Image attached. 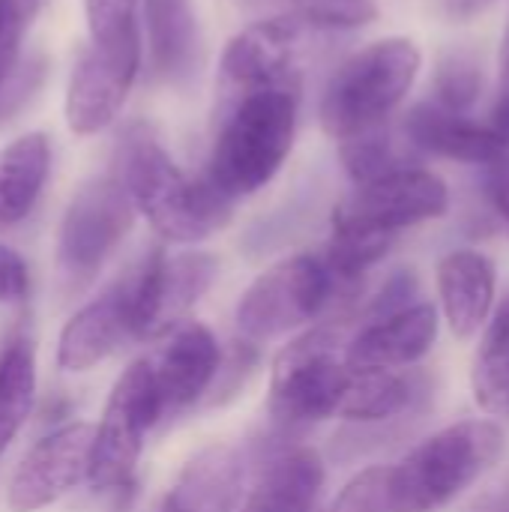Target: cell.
<instances>
[{
    "label": "cell",
    "mask_w": 509,
    "mask_h": 512,
    "mask_svg": "<svg viewBox=\"0 0 509 512\" xmlns=\"http://www.w3.org/2000/svg\"><path fill=\"white\" fill-rule=\"evenodd\" d=\"M135 213L168 243H201L231 222L234 201L204 177H189L144 123L126 126L117 141V174Z\"/></svg>",
    "instance_id": "cell-1"
},
{
    "label": "cell",
    "mask_w": 509,
    "mask_h": 512,
    "mask_svg": "<svg viewBox=\"0 0 509 512\" xmlns=\"http://www.w3.org/2000/svg\"><path fill=\"white\" fill-rule=\"evenodd\" d=\"M297 114V78L288 84L243 93L213 141L204 180L228 201L264 189L294 150Z\"/></svg>",
    "instance_id": "cell-2"
},
{
    "label": "cell",
    "mask_w": 509,
    "mask_h": 512,
    "mask_svg": "<svg viewBox=\"0 0 509 512\" xmlns=\"http://www.w3.org/2000/svg\"><path fill=\"white\" fill-rule=\"evenodd\" d=\"M507 453L495 420H462L417 444L387 474L393 512H435L453 504Z\"/></svg>",
    "instance_id": "cell-3"
},
{
    "label": "cell",
    "mask_w": 509,
    "mask_h": 512,
    "mask_svg": "<svg viewBox=\"0 0 509 512\" xmlns=\"http://www.w3.org/2000/svg\"><path fill=\"white\" fill-rule=\"evenodd\" d=\"M420 72V51L405 36H390L351 54L321 96V129L339 144L387 126L390 114L411 93Z\"/></svg>",
    "instance_id": "cell-4"
},
{
    "label": "cell",
    "mask_w": 509,
    "mask_h": 512,
    "mask_svg": "<svg viewBox=\"0 0 509 512\" xmlns=\"http://www.w3.org/2000/svg\"><path fill=\"white\" fill-rule=\"evenodd\" d=\"M336 294L324 258L291 255L267 267L237 300L234 324L243 342L261 345L315 321Z\"/></svg>",
    "instance_id": "cell-5"
},
{
    "label": "cell",
    "mask_w": 509,
    "mask_h": 512,
    "mask_svg": "<svg viewBox=\"0 0 509 512\" xmlns=\"http://www.w3.org/2000/svg\"><path fill=\"white\" fill-rule=\"evenodd\" d=\"M351 366L333 330H309L273 363L270 414L282 423H321L339 414Z\"/></svg>",
    "instance_id": "cell-6"
},
{
    "label": "cell",
    "mask_w": 509,
    "mask_h": 512,
    "mask_svg": "<svg viewBox=\"0 0 509 512\" xmlns=\"http://www.w3.org/2000/svg\"><path fill=\"white\" fill-rule=\"evenodd\" d=\"M159 417L162 408L150 366L147 360H138L123 369L105 402L99 426H93L87 483L96 492H111L132 480L135 465L144 453L147 432L159 423Z\"/></svg>",
    "instance_id": "cell-7"
},
{
    "label": "cell",
    "mask_w": 509,
    "mask_h": 512,
    "mask_svg": "<svg viewBox=\"0 0 509 512\" xmlns=\"http://www.w3.org/2000/svg\"><path fill=\"white\" fill-rule=\"evenodd\" d=\"M135 207L117 177L87 180L69 201L60 237L57 267L66 279L84 282L102 270L123 237L132 231Z\"/></svg>",
    "instance_id": "cell-8"
},
{
    "label": "cell",
    "mask_w": 509,
    "mask_h": 512,
    "mask_svg": "<svg viewBox=\"0 0 509 512\" xmlns=\"http://www.w3.org/2000/svg\"><path fill=\"white\" fill-rule=\"evenodd\" d=\"M450 210L447 183L426 168H402L378 180L360 183L336 210L333 225L396 237L405 228L441 219Z\"/></svg>",
    "instance_id": "cell-9"
},
{
    "label": "cell",
    "mask_w": 509,
    "mask_h": 512,
    "mask_svg": "<svg viewBox=\"0 0 509 512\" xmlns=\"http://www.w3.org/2000/svg\"><path fill=\"white\" fill-rule=\"evenodd\" d=\"M219 261L210 252H156L132 273V339H159L216 282Z\"/></svg>",
    "instance_id": "cell-10"
},
{
    "label": "cell",
    "mask_w": 509,
    "mask_h": 512,
    "mask_svg": "<svg viewBox=\"0 0 509 512\" xmlns=\"http://www.w3.org/2000/svg\"><path fill=\"white\" fill-rule=\"evenodd\" d=\"M90 447L93 426L90 423H66L45 435L15 468L9 480V510L39 512L57 504L78 483L87 480L90 471Z\"/></svg>",
    "instance_id": "cell-11"
},
{
    "label": "cell",
    "mask_w": 509,
    "mask_h": 512,
    "mask_svg": "<svg viewBox=\"0 0 509 512\" xmlns=\"http://www.w3.org/2000/svg\"><path fill=\"white\" fill-rule=\"evenodd\" d=\"M141 54L144 51L105 54L87 45L75 57L69 84H66V99H63V114H66V126L72 135H81V138L96 135L117 120L138 78Z\"/></svg>",
    "instance_id": "cell-12"
},
{
    "label": "cell",
    "mask_w": 509,
    "mask_h": 512,
    "mask_svg": "<svg viewBox=\"0 0 509 512\" xmlns=\"http://www.w3.org/2000/svg\"><path fill=\"white\" fill-rule=\"evenodd\" d=\"M162 417L192 408L219 378L222 348L198 321H180L162 339V348L147 360Z\"/></svg>",
    "instance_id": "cell-13"
},
{
    "label": "cell",
    "mask_w": 509,
    "mask_h": 512,
    "mask_svg": "<svg viewBox=\"0 0 509 512\" xmlns=\"http://www.w3.org/2000/svg\"><path fill=\"white\" fill-rule=\"evenodd\" d=\"M126 339H132V276L105 288L63 324L57 366L63 372H87L108 360Z\"/></svg>",
    "instance_id": "cell-14"
},
{
    "label": "cell",
    "mask_w": 509,
    "mask_h": 512,
    "mask_svg": "<svg viewBox=\"0 0 509 512\" xmlns=\"http://www.w3.org/2000/svg\"><path fill=\"white\" fill-rule=\"evenodd\" d=\"M300 21L294 15H270L243 27L222 54V75L243 93L294 81V48Z\"/></svg>",
    "instance_id": "cell-15"
},
{
    "label": "cell",
    "mask_w": 509,
    "mask_h": 512,
    "mask_svg": "<svg viewBox=\"0 0 509 512\" xmlns=\"http://www.w3.org/2000/svg\"><path fill=\"white\" fill-rule=\"evenodd\" d=\"M441 315L432 303L420 300L393 315L369 321L345 348L351 369H393L423 360L438 339Z\"/></svg>",
    "instance_id": "cell-16"
},
{
    "label": "cell",
    "mask_w": 509,
    "mask_h": 512,
    "mask_svg": "<svg viewBox=\"0 0 509 512\" xmlns=\"http://www.w3.org/2000/svg\"><path fill=\"white\" fill-rule=\"evenodd\" d=\"M495 264L477 249H456L438 264L441 315L456 339L477 336L495 309Z\"/></svg>",
    "instance_id": "cell-17"
},
{
    "label": "cell",
    "mask_w": 509,
    "mask_h": 512,
    "mask_svg": "<svg viewBox=\"0 0 509 512\" xmlns=\"http://www.w3.org/2000/svg\"><path fill=\"white\" fill-rule=\"evenodd\" d=\"M402 132L411 147L435 153V156H447L456 162L489 165L492 159L509 153L486 123H477L462 111H450L438 105L435 99L411 108L405 114Z\"/></svg>",
    "instance_id": "cell-18"
},
{
    "label": "cell",
    "mask_w": 509,
    "mask_h": 512,
    "mask_svg": "<svg viewBox=\"0 0 509 512\" xmlns=\"http://www.w3.org/2000/svg\"><path fill=\"white\" fill-rule=\"evenodd\" d=\"M243 462L231 447H207L192 456L156 512H237Z\"/></svg>",
    "instance_id": "cell-19"
},
{
    "label": "cell",
    "mask_w": 509,
    "mask_h": 512,
    "mask_svg": "<svg viewBox=\"0 0 509 512\" xmlns=\"http://www.w3.org/2000/svg\"><path fill=\"white\" fill-rule=\"evenodd\" d=\"M147 57L159 78L186 81L201 63V30L192 0H144Z\"/></svg>",
    "instance_id": "cell-20"
},
{
    "label": "cell",
    "mask_w": 509,
    "mask_h": 512,
    "mask_svg": "<svg viewBox=\"0 0 509 512\" xmlns=\"http://www.w3.org/2000/svg\"><path fill=\"white\" fill-rule=\"evenodd\" d=\"M324 489V462L315 450L300 447L273 459L237 512H312Z\"/></svg>",
    "instance_id": "cell-21"
},
{
    "label": "cell",
    "mask_w": 509,
    "mask_h": 512,
    "mask_svg": "<svg viewBox=\"0 0 509 512\" xmlns=\"http://www.w3.org/2000/svg\"><path fill=\"white\" fill-rule=\"evenodd\" d=\"M51 174V141L45 132H27L0 150V231L24 222Z\"/></svg>",
    "instance_id": "cell-22"
},
{
    "label": "cell",
    "mask_w": 509,
    "mask_h": 512,
    "mask_svg": "<svg viewBox=\"0 0 509 512\" xmlns=\"http://www.w3.org/2000/svg\"><path fill=\"white\" fill-rule=\"evenodd\" d=\"M414 399V384L393 369H351L339 414L351 423H381L399 417Z\"/></svg>",
    "instance_id": "cell-23"
},
{
    "label": "cell",
    "mask_w": 509,
    "mask_h": 512,
    "mask_svg": "<svg viewBox=\"0 0 509 512\" xmlns=\"http://www.w3.org/2000/svg\"><path fill=\"white\" fill-rule=\"evenodd\" d=\"M471 384L474 399L486 414H509V294L483 327Z\"/></svg>",
    "instance_id": "cell-24"
},
{
    "label": "cell",
    "mask_w": 509,
    "mask_h": 512,
    "mask_svg": "<svg viewBox=\"0 0 509 512\" xmlns=\"http://www.w3.org/2000/svg\"><path fill=\"white\" fill-rule=\"evenodd\" d=\"M36 396V351L27 339L12 342L0 357V456L24 429Z\"/></svg>",
    "instance_id": "cell-25"
},
{
    "label": "cell",
    "mask_w": 509,
    "mask_h": 512,
    "mask_svg": "<svg viewBox=\"0 0 509 512\" xmlns=\"http://www.w3.org/2000/svg\"><path fill=\"white\" fill-rule=\"evenodd\" d=\"M138 3L141 0H84L90 45L105 54L144 51Z\"/></svg>",
    "instance_id": "cell-26"
},
{
    "label": "cell",
    "mask_w": 509,
    "mask_h": 512,
    "mask_svg": "<svg viewBox=\"0 0 509 512\" xmlns=\"http://www.w3.org/2000/svg\"><path fill=\"white\" fill-rule=\"evenodd\" d=\"M339 153H342V165H345L348 177L357 186L414 165L387 126H378V129H369L363 135H354V138L342 141Z\"/></svg>",
    "instance_id": "cell-27"
},
{
    "label": "cell",
    "mask_w": 509,
    "mask_h": 512,
    "mask_svg": "<svg viewBox=\"0 0 509 512\" xmlns=\"http://www.w3.org/2000/svg\"><path fill=\"white\" fill-rule=\"evenodd\" d=\"M294 18L315 30H357L378 18L375 0H294Z\"/></svg>",
    "instance_id": "cell-28"
},
{
    "label": "cell",
    "mask_w": 509,
    "mask_h": 512,
    "mask_svg": "<svg viewBox=\"0 0 509 512\" xmlns=\"http://www.w3.org/2000/svg\"><path fill=\"white\" fill-rule=\"evenodd\" d=\"M483 90V72L465 60V57H450L435 81V102L450 108V111H468Z\"/></svg>",
    "instance_id": "cell-29"
},
{
    "label": "cell",
    "mask_w": 509,
    "mask_h": 512,
    "mask_svg": "<svg viewBox=\"0 0 509 512\" xmlns=\"http://www.w3.org/2000/svg\"><path fill=\"white\" fill-rule=\"evenodd\" d=\"M390 468H366L360 471L327 507V512H393L387 492Z\"/></svg>",
    "instance_id": "cell-30"
},
{
    "label": "cell",
    "mask_w": 509,
    "mask_h": 512,
    "mask_svg": "<svg viewBox=\"0 0 509 512\" xmlns=\"http://www.w3.org/2000/svg\"><path fill=\"white\" fill-rule=\"evenodd\" d=\"M24 27H27V18L21 6L15 0H0V90L18 69Z\"/></svg>",
    "instance_id": "cell-31"
},
{
    "label": "cell",
    "mask_w": 509,
    "mask_h": 512,
    "mask_svg": "<svg viewBox=\"0 0 509 512\" xmlns=\"http://www.w3.org/2000/svg\"><path fill=\"white\" fill-rule=\"evenodd\" d=\"M30 288V273L24 258L0 243V303H18L27 297Z\"/></svg>",
    "instance_id": "cell-32"
},
{
    "label": "cell",
    "mask_w": 509,
    "mask_h": 512,
    "mask_svg": "<svg viewBox=\"0 0 509 512\" xmlns=\"http://www.w3.org/2000/svg\"><path fill=\"white\" fill-rule=\"evenodd\" d=\"M486 195L509 228V153L486 165Z\"/></svg>",
    "instance_id": "cell-33"
},
{
    "label": "cell",
    "mask_w": 509,
    "mask_h": 512,
    "mask_svg": "<svg viewBox=\"0 0 509 512\" xmlns=\"http://www.w3.org/2000/svg\"><path fill=\"white\" fill-rule=\"evenodd\" d=\"M486 126L495 132V138L509 150V90H501V96H498V102H495L492 117H489Z\"/></svg>",
    "instance_id": "cell-34"
},
{
    "label": "cell",
    "mask_w": 509,
    "mask_h": 512,
    "mask_svg": "<svg viewBox=\"0 0 509 512\" xmlns=\"http://www.w3.org/2000/svg\"><path fill=\"white\" fill-rule=\"evenodd\" d=\"M492 0H447V12L453 15V18H471V15H477V12H483L486 6H489Z\"/></svg>",
    "instance_id": "cell-35"
},
{
    "label": "cell",
    "mask_w": 509,
    "mask_h": 512,
    "mask_svg": "<svg viewBox=\"0 0 509 512\" xmlns=\"http://www.w3.org/2000/svg\"><path fill=\"white\" fill-rule=\"evenodd\" d=\"M498 69H501V90H509V24L504 30V39H501V60H498Z\"/></svg>",
    "instance_id": "cell-36"
},
{
    "label": "cell",
    "mask_w": 509,
    "mask_h": 512,
    "mask_svg": "<svg viewBox=\"0 0 509 512\" xmlns=\"http://www.w3.org/2000/svg\"><path fill=\"white\" fill-rule=\"evenodd\" d=\"M246 9H279V6H288L294 0H240Z\"/></svg>",
    "instance_id": "cell-37"
},
{
    "label": "cell",
    "mask_w": 509,
    "mask_h": 512,
    "mask_svg": "<svg viewBox=\"0 0 509 512\" xmlns=\"http://www.w3.org/2000/svg\"><path fill=\"white\" fill-rule=\"evenodd\" d=\"M15 3L21 6V12H24V18L30 21V18H33V12L39 9V3H42V0H15Z\"/></svg>",
    "instance_id": "cell-38"
}]
</instances>
